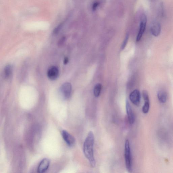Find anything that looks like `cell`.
I'll return each mask as SVG.
<instances>
[{"label": "cell", "mask_w": 173, "mask_h": 173, "mask_svg": "<svg viewBox=\"0 0 173 173\" xmlns=\"http://www.w3.org/2000/svg\"><path fill=\"white\" fill-rule=\"evenodd\" d=\"M161 31V27L160 23L156 21L152 23L150 27V32L152 35L158 37Z\"/></svg>", "instance_id": "cell-8"}, {"label": "cell", "mask_w": 173, "mask_h": 173, "mask_svg": "<svg viewBox=\"0 0 173 173\" xmlns=\"http://www.w3.org/2000/svg\"><path fill=\"white\" fill-rule=\"evenodd\" d=\"M59 75V70L57 67H51L47 71V76L50 80H55L57 79Z\"/></svg>", "instance_id": "cell-7"}, {"label": "cell", "mask_w": 173, "mask_h": 173, "mask_svg": "<svg viewBox=\"0 0 173 173\" xmlns=\"http://www.w3.org/2000/svg\"><path fill=\"white\" fill-rule=\"evenodd\" d=\"M72 91V86L69 83H65L62 85L60 88L62 95L65 99H68L70 97Z\"/></svg>", "instance_id": "cell-4"}, {"label": "cell", "mask_w": 173, "mask_h": 173, "mask_svg": "<svg viewBox=\"0 0 173 173\" xmlns=\"http://www.w3.org/2000/svg\"><path fill=\"white\" fill-rule=\"evenodd\" d=\"M125 166L127 172H131L132 171V156L130 142L127 139L125 143Z\"/></svg>", "instance_id": "cell-2"}, {"label": "cell", "mask_w": 173, "mask_h": 173, "mask_svg": "<svg viewBox=\"0 0 173 173\" xmlns=\"http://www.w3.org/2000/svg\"><path fill=\"white\" fill-rule=\"evenodd\" d=\"M50 165V161L47 158L42 160L38 168V172L39 173H44L46 172L49 168Z\"/></svg>", "instance_id": "cell-9"}, {"label": "cell", "mask_w": 173, "mask_h": 173, "mask_svg": "<svg viewBox=\"0 0 173 173\" xmlns=\"http://www.w3.org/2000/svg\"><path fill=\"white\" fill-rule=\"evenodd\" d=\"M129 98L131 102L134 105L138 106L141 103V94L137 89L134 90L131 93Z\"/></svg>", "instance_id": "cell-5"}, {"label": "cell", "mask_w": 173, "mask_h": 173, "mask_svg": "<svg viewBox=\"0 0 173 173\" xmlns=\"http://www.w3.org/2000/svg\"><path fill=\"white\" fill-rule=\"evenodd\" d=\"M99 5V3H98V2L95 3L92 6V9L93 11H95L96 10V8H97V7L98 6V5Z\"/></svg>", "instance_id": "cell-17"}, {"label": "cell", "mask_w": 173, "mask_h": 173, "mask_svg": "<svg viewBox=\"0 0 173 173\" xmlns=\"http://www.w3.org/2000/svg\"><path fill=\"white\" fill-rule=\"evenodd\" d=\"M102 89V85L101 84L98 83L95 86L94 89V94L96 97H99L101 94Z\"/></svg>", "instance_id": "cell-13"}, {"label": "cell", "mask_w": 173, "mask_h": 173, "mask_svg": "<svg viewBox=\"0 0 173 173\" xmlns=\"http://www.w3.org/2000/svg\"><path fill=\"white\" fill-rule=\"evenodd\" d=\"M62 134L64 140L69 146L72 147L75 144V138L68 132L66 131L63 130Z\"/></svg>", "instance_id": "cell-6"}, {"label": "cell", "mask_w": 173, "mask_h": 173, "mask_svg": "<svg viewBox=\"0 0 173 173\" xmlns=\"http://www.w3.org/2000/svg\"><path fill=\"white\" fill-rule=\"evenodd\" d=\"M144 104L142 109V111L144 113L146 114L149 112L150 108V101H144Z\"/></svg>", "instance_id": "cell-14"}, {"label": "cell", "mask_w": 173, "mask_h": 173, "mask_svg": "<svg viewBox=\"0 0 173 173\" xmlns=\"http://www.w3.org/2000/svg\"><path fill=\"white\" fill-rule=\"evenodd\" d=\"M157 96L160 103H164L166 102L167 99V94L165 91H159L158 93Z\"/></svg>", "instance_id": "cell-11"}, {"label": "cell", "mask_w": 173, "mask_h": 173, "mask_svg": "<svg viewBox=\"0 0 173 173\" xmlns=\"http://www.w3.org/2000/svg\"><path fill=\"white\" fill-rule=\"evenodd\" d=\"M147 23V17L145 14H143L141 16V23H140V29L139 32L136 38V41L139 42L141 39L144 33Z\"/></svg>", "instance_id": "cell-3"}, {"label": "cell", "mask_w": 173, "mask_h": 173, "mask_svg": "<svg viewBox=\"0 0 173 173\" xmlns=\"http://www.w3.org/2000/svg\"><path fill=\"white\" fill-rule=\"evenodd\" d=\"M126 109L129 123L131 125H133L135 121L134 113L130 103L127 100L126 101Z\"/></svg>", "instance_id": "cell-10"}, {"label": "cell", "mask_w": 173, "mask_h": 173, "mask_svg": "<svg viewBox=\"0 0 173 173\" xmlns=\"http://www.w3.org/2000/svg\"><path fill=\"white\" fill-rule=\"evenodd\" d=\"M13 68L11 65H8L5 66L4 70L5 77L7 79L10 78L12 74Z\"/></svg>", "instance_id": "cell-12"}, {"label": "cell", "mask_w": 173, "mask_h": 173, "mask_svg": "<svg viewBox=\"0 0 173 173\" xmlns=\"http://www.w3.org/2000/svg\"><path fill=\"white\" fill-rule=\"evenodd\" d=\"M94 141V134L92 131H90L88 133L84 143L83 150L85 157L93 168L95 167L96 165L93 150Z\"/></svg>", "instance_id": "cell-1"}, {"label": "cell", "mask_w": 173, "mask_h": 173, "mask_svg": "<svg viewBox=\"0 0 173 173\" xmlns=\"http://www.w3.org/2000/svg\"><path fill=\"white\" fill-rule=\"evenodd\" d=\"M129 38V34H127L126 36H125L123 44H122L121 46L122 50H124L125 48V46H126L127 42H128Z\"/></svg>", "instance_id": "cell-16"}, {"label": "cell", "mask_w": 173, "mask_h": 173, "mask_svg": "<svg viewBox=\"0 0 173 173\" xmlns=\"http://www.w3.org/2000/svg\"><path fill=\"white\" fill-rule=\"evenodd\" d=\"M143 96L145 101H150L149 95L148 92L146 90H143Z\"/></svg>", "instance_id": "cell-15"}, {"label": "cell", "mask_w": 173, "mask_h": 173, "mask_svg": "<svg viewBox=\"0 0 173 173\" xmlns=\"http://www.w3.org/2000/svg\"><path fill=\"white\" fill-rule=\"evenodd\" d=\"M69 59L68 58L66 57L65 58L64 61V64H66L68 63Z\"/></svg>", "instance_id": "cell-18"}]
</instances>
